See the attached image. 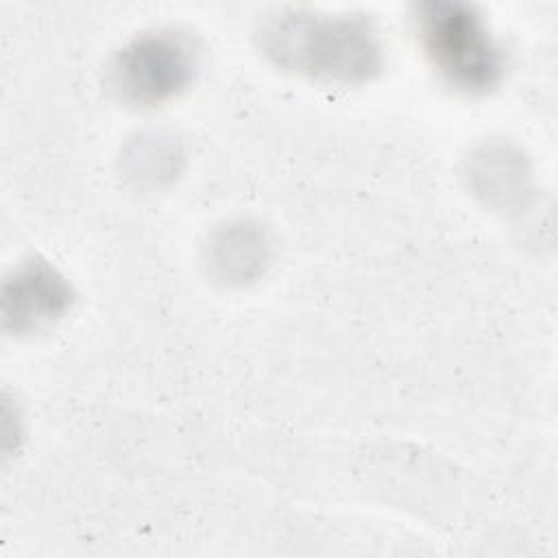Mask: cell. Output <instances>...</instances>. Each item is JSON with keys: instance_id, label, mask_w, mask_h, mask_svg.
Wrapping results in <instances>:
<instances>
[{"instance_id": "3", "label": "cell", "mask_w": 558, "mask_h": 558, "mask_svg": "<svg viewBox=\"0 0 558 558\" xmlns=\"http://www.w3.org/2000/svg\"><path fill=\"white\" fill-rule=\"evenodd\" d=\"M196 68V54L187 37L174 31L137 37L126 46L113 68L120 94L140 105L161 102L181 92Z\"/></svg>"}, {"instance_id": "2", "label": "cell", "mask_w": 558, "mask_h": 558, "mask_svg": "<svg viewBox=\"0 0 558 558\" xmlns=\"http://www.w3.org/2000/svg\"><path fill=\"white\" fill-rule=\"evenodd\" d=\"M425 50L440 74L464 92L490 89L504 57L477 11L462 2H427L418 13Z\"/></svg>"}, {"instance_id": "1", "label": "cell", "mask_w": 558, "mask_h": 558, "mask_svg": "<svg viewBox=\"0 0 558 558\" xmlns=\"http://www.w3.org/2000/svg\"><path fill=\"white\" fill-rule=\"evenodd\" d=\"M264 39L277 63L314 76L362 81L379 70L377 41L362 20L290 13Z\"/></svg>"}, {"instance_id": "4", "label": "cell", "mask_w": 558, "mask_h": 558, "mask_svg": "<svg viewBox=\"0 0 558 558\" xmlns=\"http://www.w3.org/2000/svg\"><path fill=\"white\" fill-rule=\"evenodd\" d=\"M68 286L48 266H31L17 277V323L26 318H48L68 303Z\"/></svg>"}]
</instances>
